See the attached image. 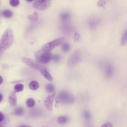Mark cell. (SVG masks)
Instances as JSON below:
<instances>
[{
  "label": "cell",
  "mask_w": 127,
  "mask_h": 127,
  "mask_svg": "<svg viewBox=\"0 0 127 127\" xmlns=\"http://www.w3.org/2000/svg\"><path fill=\"white\" fill-rule=\"evenodd\" d=\"M100 127H113L112 125L109 122L103 124Z\"/></svg>",
  "instance_id": "83f0119b"
},
{
  "label": "cell",
  "mask_w": 127,
  "mask_h": 127,
  "mask_svg": "<svg viewBox=\"0 0 127 127\" xmlns=\"http://www.w3.org/2000/svg\"><path fill=\"white\" fill-rule=\"evenodd\" d=\"M106 0H99L97 2V5L98 7L105 8L106 5Z\"/></svg>",
  "instance_id": "484cf974"
},
{
  "label": "cell",
  "mask_w": 127,
  "mask_h": 127,
  "mask_svg": "<svg viewBox=\"0 0 127 127\" xmlns=\"http://www.w3.org/2000/svg\"><path fill=\"white\" fill-rule=\"evenodd\" d=\"M41 127H50L49 126H46V125H45V126H42Z\"/></svg>",
  "instance_id": "836d02e7"
},
{
  "label": "cell",
  "mask_w": 127,
  "mask_h": 127,
  "mask_svg": "<svg viewBox=\"0 0 127 127\" xmlns=\"http://www.w3.org/2000/svg\"><path fill=\"white\" fill-rule=\"evenodd\" d=\"M0 127H3V126H2L0 124Z\"/></svg>",
  "instance_id": "d590c367"
},
{
  "label": "cell",
  "mask_w": 127,
  "mask_h": 127,
  "mask_svg": "<svg viewBox=\"0 0 127 127\" xmlns=\"http://www.w3.org/2000/svg\"><path fill=\"white\" fill-rule=\"evenodd\" d=\"M46 90L48 93H52L55 90L54 85L52 83H48L46 85Z\"/></svg>",
  "instance_id": "e0dca14e"
},
{
  "label": "cell",
  "mask_w": 127,
  "mask_h": 127,
  "mask_svg": "<svg viewBox=\"0 0 127 127\" xmlns=\"http://www.w3.org/2000/svg\"><path fill=\"white\" fill-rule=\"evenodd\" d=\"M27 1H33V0H26Z\"/></svg>",
  "instance_id": "e575fe53"
},
{
  "label": "cell",
  "mask_w": 127,
  "mask_h": 127,
  "mask_svg": "<svg viewBox=\"0 0 127 127\" xmlns=\"http://www.w3.org/2000/svg\"><path fill=\"white\" fill-rule=\"evenodd\" d=\"M3 82V78L2 77V76H1L0 75V85H1Z\"/></svg>",
  "instance_id": "4dcf8cb0"
},
{
  "label": "cell",
  "mask_w": 127,
  "mask_h": 127,
  "mask_svg": "<svg viewBox=\"0 0 127 127\" xmlns=\"http://www.w3.org/2000/svg\"><path fill=\"white\" fill-rule=\"evenodd\" d=\"M22 62L28 65L30 67L40 71L41 70L43 69H46L45 67L43 65H41L39 64L38 62L34 61L33 60L31 59H29L28 58H23L22 59Z\"/></svg>",
  "instance_id": "5b68a950"
},
{
  "label": "cell",
  "mask_w": 127,
  "mask_h": 127,
  "mask_svg": "<svg viewBox=\"0 0 127 127\" xmlns=\"http://www.w3.org/2000/svg\"><path fill=\"white\" fill-rule=\"evenodd\" d=\"M9 3L12 6H16L19 3V0H9Z\"/></svg>",
  "instance_id": "4316f807"
},
{
  "label": "cell",
  "mask_w": 127,
  "mask_h": 127,
  "mask_svg": "<svg viewBox=\"0 0 127 127\" xmlns=\"http://www.w3.org/2000/svg\"><path fill=\"white\" fill-rule=\"evenodd\" d=\"M68 121V117L64 116H62L58 117L57 119V122L60 124V125H64Z\"/></svg>",
  "instance_id": "5bb4252c"
},
{
  "label": "cell",
  "mask_w": 127,
  "mask_h": 127,
  "mask_svg": "<svg viewBox=\"0 0 127 127\" xmlns=\"http://www.w3.org/2000/svg\"><path fill=\"white\" fill-rule=\"evenodd\" d=\"M19 127H29L28 126H25V125H21Z\"/></svg>",
  "instance_id": "d6a6232c"
},
{
  "label": "cell",
  "mask_w": 127,
  "mask_h": 127,
  "mask_svg": "<svg viewBox=\"0 0 127 127\" xmlns=\"http://www.w3.org/2000/svg\"><path fill=\"white\" fill-rule=\"evenodd\" d=\"M39 86V83L36 80H32L29 84V88L32 90H36L38 89Z\"/></svg>",
  "instance_id": "4fadbf2b"
},
{
  "label": "cell",
  "mask_w": 127,
  "mask_h": 127,
  "mask_svg": "<svg viewBox=\"0 0 127 127\" xmlns=\"http://www.w3.org/2000/svg\"><path fill=\"white\" fill-rule=\"evenodd\" d=\"M127 29L125 31L123 36L122 37L121 39V45L122 46H124V45H125V44L127 43Z\"/></svg>",
  "instance_id": "44dd1931"
},
{
  "label": "cell",
  "mask_w": 127,
  "mask_h": 127,
  "mask_svg": "<svg viewBox=\"0 0 127 127\" xmlns=\"http://www.w3.org/2000/svg\"><path fill=\"white\" fill-rule=\"evenodd\" d=\"M64 41V39L63 37L57 38L50 42L46 43L42 48V50L43 52H49L57 47L62 45Z\"/></svg>",
  "instance_id": "3957f363"
},
{
  "label": "cell",
  "mask_w": 127,
  "mask_h": 127,
  "mask_svg": "<svg viewBox=\"0 0 127 127\" xmlns=\"http://www.w3.org/2000/svg\"><path fill=\"white\" fill-rule=\"evenodd\" d=\"M52 55L49 53V52H45L41 54H38L37 56H36L37 60L40 62L42 64H47L49 63L50 60L52 59Z\"/></svg>",
  "instance_id": "52a82bcc"
},
{
  "label": "cell",
  "mask_w": 127,
  "mask_h": 127,
  "mask_svg": "<svg viewBox=\"0 0 127 127\" xmlns=\"http://www.w3.org/2000/svg\"><path fill=\"white\" fill-rule=\"evenodd\" d=\"M83 116L86 121H89L91 119V114L88 110H84L83 112Z\"/></svg>",
  "instance_id": "9a60e30c"
},
{
  "label": "cell",
  "mask_w": 127,
  "mask_h": 127,
  "mask_svg": "<svg viewBox=\"0 0 127 127\" xmlns=\"http://www.w3.org/2000/svg\"><path fill=\"white\" fill-rule=\"evenodd\" d=\"M13 33L11 28H7L0 40V57L2 54L12 44Z\"/></svg>",
  "instance_id": "6da1fadb"
},
{
  "label": "cell",
  "mask_w": 127,
  "mask_h": 127,
  "mask_svg": "<svg viewBox=\"0 0 127 127\" xmlns=\"http://www.w3.org/2000/svg\"><path fill=\"white\" fill-rule=\"evenodd\" d=\"M2 95L1 94V93H0V102L2 101Z\"/></svg>",
  "instance_id": "1f68e13d"
},
{
  "label": "cell",
  "mask_w": 127,
  "mask_h": 127,
  "mask_svg": "<svg viewBox=\"0 0 127 127\" xmlns=\"http://www.w3.org/2000/svg\"><path fill=\"white\" fill-rule=\"evenodd\" d=\"M40 71L41 73L43 75V76L48 80H49V81H53V77L52 75L48 72V71L46 69H43L41 70Z\"/></svg>",
  "instance_id": "7c38bea8"
},
{
  "label": "cell",
  "mask_w": 127,
  "mask_h": 127,
  "mask_svg": "<svg viewBox=\"0 0 127 127\" xmlns=\"http://www.w3.org/2000/svg\"><path fill=\"white\" fill-rule=\"evenodd\" d=\"M51 4V0H35L33 7L39 10H45Z\"/></svg>",
  "instance_id": "8992f818"
},
{
  "label": "cell",
  "mask_w": 127,
  "mask_h": 127,
  "mask_svg": "<svg viewBox=\"0 0 127 127\" xmlns=\"http://www.w3.org/2000/svg\"><path fill=\"white\" fill-rule=\"evenodd\" d=\"M62 49L64 52H68L70 50V46L68 43H64L62 45Z\"/></svg>",
  "instance_id": "cb8c5ba5"
},
{
  "label": "cell",
  "mask_w": 127,
  "mask_h": 127,
  "mask_svg": "<svg viewBox=\"0 0 127 127\" xmlns=\"http://www.w3.org/2000/svg\"><path fill=\"white\" fill-rule=\"evenodd\" d=\"M70 17V14L67 12H63L60 15L61 19L63 21H66L69 19Z\"/></svg>",
  "instance_id": "ac0fdd59"
},
{
  "label": "cell",
  "mask_w": 127,
  "mask_h": 127,
  "mask_svg": "<svg viewBox=\"0 0 127 127\" xmlns=\"http://www.w3.org/2000/svg\"><path fill=\"white\" fill-rule=\"evenodd\" d=\"M4 119V115L3 114L0 112V122H2Z\"/></svg>",
  "instance_id": "f1b7e54d"
},
{
  "label": "cell",
  "mask_w": 127,
  "mask_h": 127,
  "mask_svg": "<svg viewBox=\"0 0 127 127\" xmlns=\"http://www.w3.org/2000/svg\"><path fill=\"white\" fill-rule=\"evenodd\" d=\"M24 113V110L22 107H18L17 108L15 111L14 114L17 116H22Z\"/></svg>",
  "instance_id": "7402d4cb"
},
{
  "label": "cell",
  "mask_w": 127,
  "mask_h": 127,
  "mask_svg": "<svg viewBox=\"0 0 127 127\" xmlns=\"http://www.w3.org/2000/svg\"><path fill=\"white\" fill-rule=\"evenodd\" d=\"M24 89V85L21 83H18L14 85V90L15 92H19L23 91Z\"/></svg>",
  "instance_id": "2e32d148"
},
{
  "label": "cell",
  "mask_w": 127,
  "mask_h": 127,
  "mask_svg": "<svg viewBox=\"0 0 127 127\" xmlns=\"http://www.w3.org/2000/svg\"><path fill=\"white\" fill-rule=\"evenodd\" d=\"M52 60L55 63L59 62L61 60V56L59 55L55 54L52 56Z\"/></svg>",
  "instance_id": "d4e9b609"
},
{
  "label": "cell",
  "mask_w": 127,
  "mask_h": 127,
  "mask_svg": "<svg viewBox=\"0 0 127 127\" xmlns=\"http://www.w3.org/2000/svg\"><path fill=\"white\" fill-rule=\"evenodd\" d=\"M26 103V105L27 106V107H28L29 108H32L35 105V101L33 98H30L27 99Z\"/></svg>",
  "instance_id": "ffe728a7"
},
{
  "label": "cell",
  "mask_w": 127,
  "mask_h": 127,
  "mask_svg": "<svg viewBox=\"0 0 127 127\" xmlns=\"http://www.w3.org/2000/svg\"><path fill=\"white\" fill-rule=\"evenodd\" d=\"M8 101L10 105L12 107H14L16 105L17 98L16 94L14 92H12L9 96Z\"/></svg>",
  "instance_id": "8fae6325"
},
{
  "label": "cell",
  "mask_w": 127,
  "mask_h": 127,
  "mask_svg": "<svg viewBox=\"0 0 127 127\" xmlns=\"http://www.w3.org/2000/svg\"><path fill=\"white\" fill-rule=\"evenodd\" d=\"M28 18L32 22H35L38 19V14L37 12H35L31 15H28Z\"/></svg>",
  "instance_id": "d6986e66"
},
{
  "label": "cell",
  "mask_w": 127,
  "mask_h": 127,
  "mask_svg": "<svg viewBox=\"0 0 127 127\" xmlns=\"http://www.w3.org/2000/svg\"><path fill=\"white\" fill-rule=\"evenodd\" d=\"M105 74L108 78H111L114 73V68L110 63H106L104 66Z\"/></svg>",
  "instance_id": "9c48e42d"
},
{
  "label": "cell",
  "mask_w": 127,
  "mask_h": 127,
  "mask_svg": "<svg viewBox=\"0 0 127 127\" xmlns=\"http://www.w3.org/2000/svg\"><path fill=\"white\" fill-rule=\"evenodd\" d=\"M81 59V52L79 50L75 51L69 57L67 61V65L69 67H73L79 63Z\"/></svg>",
  "instance_id": "277c9868"
},
{
  "label": "cell",
  "mask_w": 127,
  "mask_h": 127,
  "mask_svg": "<svg viewBox=\"0 0 127 127\" xmlns=\"http://www.w3.org/2000/svg\"><path fill=\"white\" fill-rule=\"evenodd\" d=\"M56 92H54L51 93L50 95H49L45 99L44 104L45 108L49 111H51L53 108V102L54 101V98L56 96Z\"/></svg>",
  "instance_id": "ba28073f"
},
{
  "label": "cell",
  "mask_w": 127,
  "mask_h": 127,
  "mask_svg": "<svg viewBox=\"0 0 127 127\" xmlns=\"http://www.w3.org/2000/svg\"><path fill=\"white\" fill-rule=\"evenodd\" d=\"M100 22V20L97 17H91L88 20L87 24L88 27L91 29H94L98 27Z\"/></svg>",
  "instance_id": "30bf717a"
},
{
  "label": "cell",
  "mask_w": 127,
  "mask_h": 127,
  "mask_svg": "<svg viewBox=\"0 0 127 127\" xmlns=\"http://www.w3.org/2000/svg\"><path fill=\"white\" fill-rule=\"evenodd\" d=\"M79 34H78V33H76L75 34V36H74V39H75V40H78L79 39Z\"/></svg>",
  "instance_id": "f546056e"
},
{
  "label": "cell",
  "mask_w": 127,
  "mask_h": 127,
  "mask_svg": "<svg viewBox=\"0 0 127 127\" xmlns=\"http://www.w3.org/2000/svg\"><path fill=\"white\" fill-rule=\"evenodd\" d=\"M2 14L6 18H10L12 16L13 13L12 12L9 10H4L2 12Z\"/></svg>",
  "instance_id": "603a6c76"
},
{
  "label": "cell",
  "mask_w": 127,
  "mask_h": 127,
  "mask_svg": "<svg viewBox=\"0 0 127 127\" xmlns=\"http://www.w3.org/2000/svg\"><path fill=\"white\" fill-rule=\"evenodd\" d=\"M57 99L59 102L66 104H71L74 102L73 95L67 91L60 92L58 95Z\"/></svg>",
  "instance_id": "7a4b0ae2"
}]
</instances>
